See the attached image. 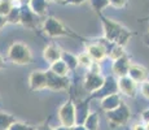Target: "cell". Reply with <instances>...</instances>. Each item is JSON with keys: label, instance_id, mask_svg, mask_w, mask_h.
<instances>
[{"label": "cell", "instance_id": "cell-1", "mask_svg": "<svg viewBox=\"0 0 149 130\" xmlns=\"http://www.w3.org/2000/svg\"><path fill=\"white\" fill-rule=\"evenodd\" d=\"M99 17L101 18L102 27H104V38L108 42H110L111 44L125 47L128 40L135 35V33H132L131 30H128L127 27H125L123 25L118 24V22L113 21V20H109L102 16V14H100Z\"/></svg>", "mask_w": 149, "mask_h": 130}, {"label": "cell", "instance_id": "cell-2", "mask_svg": "<svg viewBox=\"0 0 149 130\" xmlns=\"http://www.w3.org/2000/svg\"><path fill=\"white\" fill-rule=\"evenodd\" d=\"M42 31L49 38H57V37H69V38H74V39H79L86 42V39L81 37L79 34H77L75 31H73L69 26H66L64 22H61L58 18L56 17H47L45 21L43 22L42 26Z\"/></svg>", "mask_w": 149, "mask_h": 130}, {"label": "cell", "instance_id": "cell-3", "mask_svg": "<svg viewBox=\"0 0 149 130\" xmlns=\"http://www.w3.org/2000/svg\"><path fill=\"white\" fill-rule=\"evenodd\" d=\"M8 57L16 65H29L33 61V53L30 47L22 42H16L10 46Z\"/></svg>", "mask_w": 149, "mask_h": 130}, {"label": "cell", "instance_id": "cell-4", "mask_svg": "<svg viewBox=\"0 0 149 130\" xmlns=\"http://www.w3.org/2000/svg\"><path fill=\"white\" fill-rule=\"evenodd\" d=\"M107 117L111 128H119V126H125L128 122V120L131 118V111L127 104L122 102L116 109L107 112Z\"/></svg>", "mask_w": 149, "mask_h": 130}, {"label": "cell", "instance_id": "cell-5", "mask_svg": "<svg viewBox=\"0 0 149 130\" xmlns=\"http://www.w3.org/2000/svg\"><path fill=\"white\" fill-rule=\"evenodd\" d=\"M58 120L62 126L73 128L77 125V113H75V104L73 100L69 99L65 104H62L58 109Z\"/></svg>", "mask_w": 149, "mask_h": 130}, {"label": "cell", "instance_id": "cell-6", "mask_svg": "<svg viewBox=\"0 0 149 130\" xmlns=\"http://www.w3.org/2000/svg\"><path fill=\"white\" fill-rule=\"evenodd\" d=\"M117 92H119L118 81H117L113 76H110V77L105 78L104 85H102L97 91L92 92L87 100L90 102V100H92V99H104L105 96H109V95H111V94H117Z\"/></svg>", "mask_w": 149, "mask_h": 130}, {"label": "cell", "instance_id": "cell-7", "mask_svg": "<svg viewBox=\"0 0 149 130\" xmlns=\"http://www.w3.org/2000/svg\"><path fill=\"white\" fill-rule=\"evenodd\" d=\"M47 89L52 91H65L70 86V79L68 77H62L53 73L52 70H47Z\"/></svg>", "mask_w": 149, "mask_h": 130}, {"label": "cell", "instance_id": "cell-8", "mask_svg": "<svg viewBox=\"0 0 149 130\" xmlns=\"http://www.w3.org/2000/svg\"><path fill=\"white\" fill-rule=\"evenodd\" d=\"M108 44H111L107 39H100L96 43H91L87 46V53L92 57L93 61H101L108 55Z\"/></svg>", "mask_w": 149, "mask_h": 130}, {"label": "cell", "instance_id": "cell-9", "mask_svg": "<svg viewBox=\"0 0 149 130\" xmlns=\"http://www.w3.org/2000/svg\"><path fill=\"white\" fill-rule=\"evenodd\" d=\"M39 16L30 9L29 5H21V25L26 29L35 30L38 27Z\"/></svg>", "mask_w": 149, "mask_h": 130}, {"label": "cell", "instance_id": "cell-10", "mask_svg": "<svg viewBox=\"0 0 149 130\" xmlns=\"http://www.w3.org/2000/svg\"><path fill=\"white\" fill-rule=\"evenodd\" d=\"M29 86L33 91H42L47 89V74L42 70L31 72L29 77Z\"/></svg>", "mask_w": 149, "mask_h": 130}, {"label": "cell", "instance_id": "cell-11", "mask_svg": "<svg viewBox=\"0 0 149 130\" xmlns=\"http://www.w3.org/2000/svg\"><path fill=\"white\" fill-rule=\"evenodd\" d=\"M105 82V78L101 76L100 73H92L88 70V73L84 77V89L87 90L90 94L97 91Z\"/></svg>", "mask_w": 149, "mask_h": 130}, {"label": "cell", "instance_id": "cell-12", "mask_svg": "<svg viewBox=\"0 0 149 130\" xmlns=\"http://www.w3.org/2000/svg\"><path fill=\"white\" fill-rule=\"evenodd\" d=\"M137 83L135 81H132L128 76L121 77L118 78V89L119 92L128 98H135L136 96V92H137V87H136Z\"/></svg>", "mask_w": 149, "mask_h": 130}, {"label": "cell", "instance_id": "cell-13", "mask_svg": "<svg viewBox=\"0 0 149 130\" xmlns=\"http://www.w3.org/2000/svg\"><path fill=\"white\" fill-rule=\"evenodd\" d=\"M62 52L64 51L61 50V47H60L58 44H56V43H49V44L43 50V57H44L45 61L51 65V64H53V63L61 60Z\"/></svg>", "mask_w": 149, "mask_h": 130}, {"label": "cell", "instance_id": "cell-14", "mask_svg": "<svg viewBox=\"0 0 149 130\" xmlns=\"http://www.w3.org/2000/svg\"><path fill=\"white\" fill-rule=\"evenodd\" d=\"M130 66H131L130 59H128L127 55H125V56L114 60L113 68L111 69H113V73L116 74L117 77L121 78V77H125V76H127L128 74V69H130Z\"/></svg>", "mask_w": 149, "mask_h": 130}, {"label": "cell", "instance_id": "cell-15", "mask_svg": "<svg viewBox=\"0 0 149 130\" xmlns=\"http://www.w3.org/2000/svg\"><path fill=\"white\" fill-rule=\"evenodd\" d=\"M127 76L132 81H135L136 83H144V82H147V79H148V70L141 65L131 64Z\"/></svg>", "mask_w": 149, "mask_h": 130}, {"label": "cell", "instance_id": "cell-16", "mask_svg": "<svg viewBox=\"0 0 149 130\" xmlns=\"http://www.w3.org/2000/svg\"><path fill=\"white\" fill-rule=\"evenodd\" d=\"M121 103H122L121 95H119V92H117V94H111L109 96H105L104 99H101V108L105 112H109L116 109L117 107H119Z\"/></svg>", "mask_w": 149, "mask_h": 130}, {"label": "cell", "instance_id": "cell-17", "mask_svg": "<svg viewBox=\"0 0 149 130\" xmlns=\"http://www.w3.org/2000/svg\"><path fill=\"white\" fill-rule=\"evenodd\" d=\"M27 5L39 17L45 16L48 12V0H29Z\"/></svg>", "mask_w": 149, "mask_h": 130}, {"label": "cell", "instance_id": "cell-18", "mask_svg": "<svg viewBox=\"0 0 149 130\" xmlns=\"http://www.w3.org/2000/svg\"><path fill=\"white\" fill-rule=\"evenodd\" d=\"M75 113H77V125H83L86 118L88 117V100L79 102L75 105Z\"/></svg>", "mask_w": 149, "mask_h": 130}, {"label": "cell", "instance_id": "cell-19", "mask_svg": "<svg viewBox=\"0 0 149 130\" xmlns=\"http://www.w3.org/2000/svg\"><path fill=\"white\" fill-rule=\"evenodd\" d=\"M51 70L53 72V73L58 74V76H62V77H68L69 72H70V69H69V66L66 65V63L64 61V60H58V61L53 63V64H51Z\"/></svg>", "mask_w": 149, "mask_h": 130}, {"label": "cell", "instance_id": "cell-20", "mask_svg": "<svg viewBox=\"0 0 149 130\" xmlns=\"http://www.w3.org/2000/svg\"><path fill=\"white\" fill-rule=\"evenodd\" d=\"M17 121V118L10 113L0 112V130H8Z\"/></svg>", "mask_w": 149, "mask_h": 130}, {"label": "cell", "instance_id": "cell-21", "mask_svg": "<svg viewBox=\"0 0 149 130\" xmlns=\"http://www.w3.org/2000/svg\"><path fill=\"white\" fill-rule=\"evenodd\" d=\"M83 125L86 126L88 130H99L100 126V116L97 112H93V113H90L88 117L86 118L84 124Z\"/></svg>", "mask_w": 149, "mask_h": 130}, {"label": "cell", "instance_id": "cell-22", "mask_svg": "<svg viewBox=\"0 0 149 130\" xmlns=\"http://www.w3.org/2000/svg\"><path fill=\"white\" fill-rule=\"evenodd\" d=\"M8 24L21 25V5H14L7 16Z\"/></svg>", "mask_w": 149, "mask_h": 130}, {"label": "cell", "instance_id": "cell-23", "mask_svg": "<svg viewBox=\"0 0 149 130\" xmlns=\"http://www.w3.org/2000/svg\"><path fill=\"white\" fill-rule=\"evenodd\" d=\"M62 60H64L65 63H66V65L69 66V69H70V72H74L77 68H78V56H75V55L70 53V52H66L64 51L62 52Z\"/></svg>", "mask_w": 149, "mask_h": 130}, {"label": "cell", "instance_id": "cell-24", "mask_svg": "<svg viewBox=\"0 0 149 130\" xmlns=\"http://www.w3.org/2000/svg\"><path fill=\"white\" fill-rule=\"evenodd\" d=\"M91 4V7H92V9L95 11L96 14H101V12L105 9L107 7L110 5V3H109V0H88Z\"/></svg>", "mask_w": 149, "mask_h": 130}, {"label": "cell", "instance_id": "cell-25", "mask_svg": "<svg viewBox=\"0 0 149 130\" xmlns=\"http://www.w3.org/2000/svg\"><path fill=\"white\" fill-rule=\"evenodd\" d=\"M108 55H109V57H110L111 60H117V59H119V57H122V56H125V48L122 47V46H117V44H111V47L109 48V51H108Z\"/></svg>", "mask_w": 149, "mask_h": 130}, {"label": "cell", "instance_id": "cell-26", "mask_svg": "<svg viewBox=\"0 0 149 130\" xmlns=\"http://www.w3.org/2000/svg\"><path fill=\"white\" fill-rule=\"evenodd\" d=\"M14 7V3L12 0H0V16H8V13Z\"/></svg>", "mask_w": 149, "mask_h": 130}, {"label": "cell", "instance_id": "cell-27", "mask_svg": "<svg viewBox=\"0 0 149 130\" xmlns=\"http://www.w3.org/2000/svg\"><path fill=\"white\" fill-rule=\"evenodd\" d=\"M92 63H93L92 57H91L87 52H82V53L78 55V64L81 66H83V68H87L88 69Z\"/></svg>", "mask_w": 149, "mask_h": 130}, {"label": "cell", "instance_id": "cell-28", "mask_svg": "<svg viewBox=\"0 0 149 130\" xmlns=\"http://www.w3.org/2000/svg\"><path fill=\"white\" fill-rule=\"evenodd\" d=\"M8 130H36V129L34 128V126L29 125V124L21 122V121H16Z\"/></svg>", "mask_w": 149, "mask_h": 130}, {"label": "cell", "instance_id": "cell-29", "mask_svg": "<svg viewBox=\"0 0 149 130\" xmlns=\"http://www.w3.org/2000/svg\"><path fill=\"white\" fill-rule=\"evenodd\" d=\"M127 1L128 0H109L111 7L117 8V9H121V8H125L127 5Z\"/></svg>", "mask_w": 149, "mask_h": 130}, {"label": "cell", "instance_id": "cell-30", "mask_svg": "<svg viewBox=\"0 0 149 130\" xmlns=\"http://www.w3.org/2000/svg\"><path fill=\"white\" fill-rule=\"evenodd\" d=\"M141 94L144 95L147 99H149V82L148 81L144 83H141Z\"/></svg>", "mask_w": 149, "mask_h": 130}, {"label": "cell", "instance_id": "cell-31", "mask_svg": "<svg viewBox=\"0 0 149 130\" xmlns=\"http://www.w3.org/2000/svg\"><path fill=\"white\" fill-rule=\"evenodd\" d=\"M86 1H88V0H65L64 5H81Z\"/></svg>", "mask_w": 149, "mask_h": 130}, {"label": "cell", "instance_id": "cell-32", "mask_svg": "<svg viewBox=\"0 0 149 130\" xmlns=\"http://www.w3.org/2000/svg\"><path fill=\"white\" fill-rule=\"evenodd\" d=\"M7 24H8L7 17H5V16H0V30H1V29L4 27Z\"/></svg>", "mask_w": 149, "mask_h": 130}, {"label": "cell", "instance_id": "cell-33", "mask_svg": "<svg viewBox=\"0 0 149 130\" xmlns=\"http://www.w3.org/2000/svg\"><path fill=\"white\" fill-rule=\"evenodd\" d=\"M36 130H54L52 126H49L48 124H43V125H40V126H38L36 128Z\"/></svg>", "mask_w": 149, "mask_h": 130}, {"label": "cell", "instance_id": "cell-34", "mask_svg": "<svg viewBox=\"0 0 149 130\" xmlns=\"http://www.w3.org/2000/svg\"><path fill=\"white\" fill-rule=\"evenodd\" d=\"M141 118H143V121H144V122H148V121H149V109H147V111L143 112Z\"/></svg>", "mask_w": 149, "mask_h": 130}, {"label": "cell", "instance_id": "cell-35", "mask_svg": "<svg viewBox=\"0 0 149 130\" xmlns=\"http://www.w3.org/2000/svg\"><path fill=\"white\" fill-rule=\"evenodd\" d=\"M132 130H147L145 129V125H141V124H136L132 128Z\"/></svg>", "mask_w": 149, "mask_h": 130}, {"label": "cell", "instance_id": "cell-36", "mask_svg": "<svg viewBox=\"0 0 149 130\" xmlns=\"http://www.w3.org/2000/svg\"><path fill=\"white\" fill-rule=\"evenodd\" d=\"M71 130H88L87 128H86L84 125H75L71 128Z\"/></svg>", "mask_w": 149, "mask_h": 130}, {"label": "cell", "instance_id": "cell-37", "mask_svg": "<svg viewBox=\"0 0 149 130\" xmlns=\"http://www.w3.org/2000/svg\"><path fill=\"white\" fill-rule=\"evenodd\" d=\"M144 42L147 46H149V29H148V33L145 34V37H144Z\"/></svg>", "mask_w": 149, "mask_h": 130}, {"label": "cell", "instance_id": "cell-38", "mask_svg": "<svg viewBox=\"0 0 149 130\" xmlns=\"http://www.w3.org/2000/svg\"><path fill=\"white\" fill-rule=\"evenodd\" d=\"M5 68V63H4V59H3L1 56H0V70L1 69H4Z\"/></svg>", "mask_w": 149, "mask_h": 130}, {"label": "cell", "instance_id": "cell-39", "mask_svg": "<svg viewBox=\"0 0 149 130\" xmlns=\"http://www.w3.org/2000/svg\"><path fill=\"white\" fill-rule=\"evenodd\" d=\"M54 130H71V128H66V126H58V128H56Z\"/></svg>", "mask_w": 149, "mask_h": 130}, {"label": "cell", "instance_id": "cell-40", "mask_svg": "<svg viewBox=\"0 0 149 130\" xmlns=\"http://www.w3.org/2000/svg\"><path fill=\"white\" fill-rule=\"evenodd\" d=\"M48 1H53V3H58V4H64L65 0H48Z\"/></svg>", "mask_w": 149, "mask_h": 130}, {"label": "cell", "instance_id": "cell-41", "mask_svg": "<svg viewBox=\"0 0 149 130\" xmlns=\"http://www.w3.org/2000/svg\"><path fill=\"white\" fill-rule=\"evenodd\" d=\"M12 1L14 3V5H19L22 3V0H12Z\"/></svg>", "mask_w": 149, "mask_h": 130}, {"label": "cell", "instance_id": "cell-42", "mask_svg": "<svg viewBox=\"0 0 149 130\" xmlns=\"http://www.w3.org/2000/svg\"><path fill=\"white\" fill-rule=\"evenodd\" d=\"M139 21H149V16L148 17H144V18H139Z\"/></svg>", "mask_w": 149, "mask_h": 130}, {"label": "cell", "instance_id": "cell-43", "mask_svg": "<svg viewBox=\"0 0 149 130\" xmlns=\"http://www.w3.org/2000/svg\"><path fill=\"white\" fill-rule=\"evenodd\" d=\"M144 125H145V129H147V130H149V121H148V122H145Z\"/></svg>", "mask_w": 149, "mask_h": 130}]
</instances>
